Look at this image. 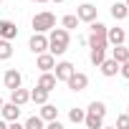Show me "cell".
<instances>
[{
  "label": "cell",
  "mask_w": 129,
  "mask_h": 129,
  "mask_svg": "<svg viewBox=\"0 0 129 129\" xmlns=\"http://www.w3.org/2000/svg\"><path fill=\"white\" fill-rule=\"evenodd\" d=\"M124 3H126V5H129V0H124Z\"/></svg>",
  "instance_id": "cell-31"
},
{
  "label": "cell",
  "mask_w": 129,
  "mask_h": 129,
  "mask_svg": "<svg viewBox=\"0 0 129 129\" xmlns=\"http://www.w3.org/2000/svg\"><path fill=\"white\" fill-rule=\"evenodd\" d=\"M104 116H106V104L104 101H91L89 104V111L84 116V124L89 129H101L104 126Z\"/></svg>",
  "instance_id": "cell-2"
},
{
  "label": "cell",
  "mask_w": 129,
  "mask_h": 129,
  "mask_svg": "<svg viewBox=\"0 0 129 129\" xmlns=\"http://www.w3.org/2000/svg\"><path fill=\"white\" fill-rule=\"evenodd\" d=\"M111 58H114V61H119V63H124V61L129 58V48H124V43L114 46V48H111Z\"/></svg>",
  "instance_id": "cell-18"
},
{
  "label": "cell",
  "mask_w": 129,
  "mask_h": 129,
  "mask_svg": "<svg viewBox=\"0 0 129 129\" xmlns=\"http://www.w3.org/2000/svg\"><path fill=\"white\" fill-rule=\"evenodd\" d=\"M28 48H30L36 56L43 53V51H48V38H46V33H33L30 41H28Z\"/></svg>",
  "instance_id": "cell-4"
},
{
  "label": "cell",
  "mask_w": 129,
  "mask_h": 129,
  "mask_svg": "<svg viewBox=\"0 0 129 129\" xmlns=\"http://www.w3.org/2000/svg\"><path fill=\"white\" fill-rule=\"evenodd\" d=\"M106 41H109L111 46H119V43H124V41H126V33H124V28H106Z\"/></svg>",
  "instance_id": "cell-14"
},
{
  "label": "cell",
  "mask_w": 129,
  "mask_h": 129,
  "mask_svg": "<svg viewBox=\"0 0 129 129\" xmlns=\"http://www.w3.org/2000/svg\"><path fill=\"white\" fill-rule=\"evenodd\" d=\"M36 66H38L41 71H51V69L56 66V56H53L51 51H48V53H46V51H43V53H38V61H36Z\"/></svg>",
  "instance_id": "cell-12"
},
{
  "label": "cell",
  "mask_w": 129,
  "mask_h": 129,
  "mask_svg": "<svg viewBox=\"0 0 129 129\" xmlns=\"http://www.w3.org/2000/svg\"><path fill=\"white\" fill-rule=\"evenodd\" d=\"M13 56V46H10V41L8 38H0V61H8Z\"/></svg>",
  "instance_id": "cell-20"
},
{
  "label": "cell",
  "mask_w": 129,
  "mask_h": 129,
  "mask_svg": "<svg viewBox=\"0 0 129 129\" xmlns=\"http://www.w3.org/2000/svg\"><path fill=\"white\" fill-rule=\"evenodd\" d=\"M5 126H8V124H5V119H0V129H5Z\"/></svg>",
  "instance_id": "cell-27"
},
{
  "label": "cell",
  "mask_w": 129,
  "mask_h": 129,
  "mask_svg": "<svg viewBox=\"0 0 129 129\" xmlns=\"http://www.w3.org/2000/svg\"><path fill=\"white\" fill-rule=\"evenodd\" d=\"M0 114H3V119H5V121H15V119L20 116V106H18V104H13V101H8V104L0 106Z\"/></svg>",
  "instance_id": "cell-10"
},
{
  "label": "cell",
  "mask_w": 129,
  "mask_h": 129,
  "mask_svg": "<svg viewBox=\"0 0 129 129\" xmlns=\"http://www.w3.org/2000/svg\"><path fill=\"white\" fill-rule=\"evenodd\" d=\"M30 101H33V104H46V101H48V91L41 89V86H36V89L30 91Z\"/></svg>",
  "instance_id": "cell-19"
},
{
  "label": "cell",
  "mask_w": 129,
  "mask_h": 129,
  "mask_svg": "<svg viewBox=\"0 0 129 129\" xmlns=\"http://www.w3.org/2000/svg\"><path fill=\"white\" fill-rule=\"evenodd\" d=\"M69 30L66 28H51V36H48V51L53 53V56H63L69 51Z\"/></svg>",
  "instance_id": "cell-1"
},
{
  "label": "cell",
  "mask_w": 129,
  "mask_h": 129,
  "mask_svg": "<svg viewBox=\"0 0 129 129\" xmlns=\"http://www.w3.org/2000/svg\"><path fill=\"white\" fill-rule=\"evenodd\" d=\"M91 63H94V66H99V63L106 58V48H91Z\"/></svg>",
  "instance_id": "cell-21"
},
{
  "label": "cell",
  "mask_w": 129,
  "mask_h": 129,
  "mask_svg": "<svg viewBox=\"0 0 129 129\" xmlns=\"http://www.w3.org/2000/svg\"><path fill=\"white\" fill-rule=\"evenodd\" d=\"M61 23H63V28H66V30H71V28H79L81 20H79V15H63Z\"/></svg>",
  "instance_id": "cell-22"
},
{
  "label": "cell",
  "mask_w": 129,
  "mask_h": 129,
  "mask_svg": "<svg viewBox=\"0 0 129 129\" xmlns=\"http://www.w3.org/2000/svg\"><path fill=\"white\" fill-rule=\"evenodd\" d=\"M126 109H129V106H126ZM126 114H129V111H126Z\"/></svg>",
  "instance_id": "cell-32"
},
{
  "label": "cell",
  "mask_w": 129,
  "mask_h": 129,
  "mask_svg": "<svg viewBox=\"0 0 129 129\" xmlns=\"http://www.w3.org/2000/svg\"><path fill=\"white\" fill-rule=\"evenodd\" d=\"M33 3H48V0H33Z\"/></svg>",
  "instance_id": "cell-28"
},
{
  "label": "cell",
  "mask_w": 129,
  "mask_h": 129,
  "mask_svg": "<svg viewBox=\"0 0 129 129\" xmlns=\"http://www.w3.org/2000/svg\"><path fill=\"white\" fill-rule=\"evenodd\" d=\"M3 84H5V89H18L20 84H23V76H20V71H15V69H8L5 71V76H3Z\"/></svg>",
  "instance_id": "cell-8"
},
{
  "label": "cell",
  "mask_w": 129,
  "mask_h": 129,
  "mask_svg": "<svg viewBox=\"0 0 129 129\" xmlns=\"http://www.w3.org/2000/svg\"><path fill=\"white\" fill-rule=\"evenodd\" d=\"M74 71H76V69H74L71 61H58L56 66H53V74H56L58 81H69V76H71Z\"/></svg>",
  "instance_id": "cell-6"
},
{
  "label": "cell",
  "mask_w": 129,
  "mask_h": 129,
  "mask_svg": "<svg viewBox=\"0 0 129 129\" xmlns=\"http://www.w3.org/2000/svg\"><path fill=\"white\" fill-rule=\"evenodd\" d=\"M56 84H58V79H56V74H51V71H43L36 86H41V89H46V91L51 94V91L56 89Z\"/></svg>",
  "instance_id": "cell-11"
},
{
  "label": "cell",
  "mask_w": 129,
  "mask_h": 129,
  "mask_svg": "<svg viewBox=\"0 0 129 129\" xmlns=\"http://www.w3.org/2000/svg\"><path fill=\"white\" fill-rule=\"evenodd\" d=\"M53 3H63V0H53Z\"/></svg>",
  "instance_id": "cell-29"
},
{
  "label": "cell",
  "mask_w": 129,
  "mask_h": 129,
  "mask_svg": "<svg viewBox=\"0 0 129 129\" xmlns=\"http://www.w3.org/2000/svg\"><path fill=\"white\" fill-rule=\"evenodd\" d=\"M30 25H33V30H36V33H48V30L56 25V15H53L51 10L36 13V15H33V20H30Z\"/></svg>",
  "instance_id": "cell-3"
},
{
  "label": "cell",
  "mask_w": 129,
  "mask_h": 129,
  "mask_svg": "<svg viewBox=\"0 0 129 129\" xmlns=\"http://www.w3.org/2000/svg\"><path fill=\"white\" fill-rule=\"evenodd\" d=\"M0 106H3V99H0Z\"/></svg>",
  "instance_id": "cell-30"
},
{
  "label": "cell",
  "mask_w": 129,
  "mask_h": 129,
  "mask_svg": "<svg viewBox=\"0 0 129 129\" xmlns=\"http://www.w3.org/2000/svg\"><path fill=\"white\" fill-rule=\"evenodd\" d=\"M116 126L119 129H129V114H119L116 116Z\"/></svg>",
  "instance_id": "cell-25"
},
{
  "label": "cell",
  "mask_w": 129,
  "mask_h": 129,
  "mask_svg": "<svg viewBox=\"0 0 129 129\" xmlns=\"http://www.w3.org/2000/svg\"><path fill=\"white\" fill-rule=\"evenodd\" d=\"M96 13H99V8H96V5H91V3H84V5H79V10H76L79 20H84V23L96 20Z\"/></svg>",
  "instance_id": "cell-7"
},
{
  "label": "cell",
  "mask_w": 129,
  "mask_h": 129,
  "mask_svg": "<svg viewBox=\"0 0 129 129\" xmlns=\"http://www.w3.org/2000/svg\"><path fill=\"white\" fill-rule=\"evenodd\" d=\"M15 36H18V25H15L13 20H0V38L13 41Z\"/></svg>",
  "instance_id": "cell-13"
},
{
  "label": "cell",
  "mask_w": 129,
  "mask_h": 129,
  "mask_svg": "<svg viewBox=\"0 0 129 129\" xmlns=\"http://www.w3.org/2000/svg\"><path fill=\"white\" fill-rule=\"evenodd\" d=\"M66 84H69V89H71V91H84V89L89 86V76H86V74H81V71H74V74L69 76V81H66Z\"/></svg>",
  "instance_id": "cell-5"
},
{
  "label": "cell",
  "mask_w": 129,
  "mask_h": 129,
  "mask_svg": "<svg viewBox=\"0 0 129 129\" xmlns=\"http://www.w3.org/2000/svg\"><path fill=\"white\" fill-rule=\"evenodd\" d=\"M126 15H129V5L121 3V0H116V3L111 5V18H114V20H124Z\"/></svg>",
  "instance_id": "cell-16"
},
{
  "label": "cell",
  "mask_w": 129,
  "mask_h": 129,
  "mask_svg": "<svg viewBox=\"0 0 129 129\" xmlns=\"http://www.w3.org/2000/svg\"><path fill=\"white\" fill-rule=\"evenodd\" d=\"M10 101H13V104H18V106H23V104H28V101H30V91H25V89H20V86H18V89H13V91H10Z\"/></svg>",
  "instance_id": "cell-15"
},
{
  "label": "cell",
  "mask_w": 129,
  "mask_h": 129,
  "mask_svg": "<svg viewBox=\"0 0 129 129\" xmlns=\"http://www.w3.org/2000/svg\"><path fill=\"white\" fill-rule=\"evenodd\" d=\"M41 116H43V121H53V119H58V109L46 101V104H41Z\"/></svg>",
  "instance_id": "cell-17"
},
{
  "label": "cell",
  "mask_w": 129,
  "mask_h": 129,
  "mask_svg": "<svg viewBox=\"0 0 129 129\" xmlns=\"http://www.w3.org/2000/svg\"><path fill=\"white\" fill-rule=\"evenodd\" d=\"M119 66H121V63H119V61H114V58H104V61L99 63V69H101V74H104L106 79L116 76V74H119Z\"/></svg>",
  "instance_id": "cell-9"
},
{
  "label": "cell",
  "mask_w": 129,
  "mask_h": 129,
  "mask_svg": "<svg viewBox=\"0 0 129 129\" xmlns=\"http://www.w3.org/2000/svg\"><path fill=\"white\" fill-rule=\"evenodd\" d=\"M119 74H121L124 79H129V58H126V61L121 63V66H119Z\"/></svg>",
  "instance_id": "cell-26"
},
{
  "label": "cell",
  "mask_w": 129,
  "mask_h": 129,
  "mask_svg": "<svg viewBox=\"0 0 129 129\" xmlns=\"http://www.w3.org/2000/svg\"><path fill=\"white\" fill-rule=\"evenodd\" d=\"M25 129H43V116H30V119H25Z\"/></svg>",
  "instance_id": "cell-24"
},
{
  "label": "cell",
  "mask_w": 129,
  "mask_h": 129,
  "mask_svg": "<svg viewBox=\"0 0 129 129\" xmlns=\"http://www.w3.org/2000/svg\"><path fill=\"white\" fill-rule=\"evenodd\" d=\"M84 116H86V111H84V109H71V111H69V119H71L74 124H81V121H84Z\"/></svg>",
  "instance_id": "cell-23"
}]
</instances>
